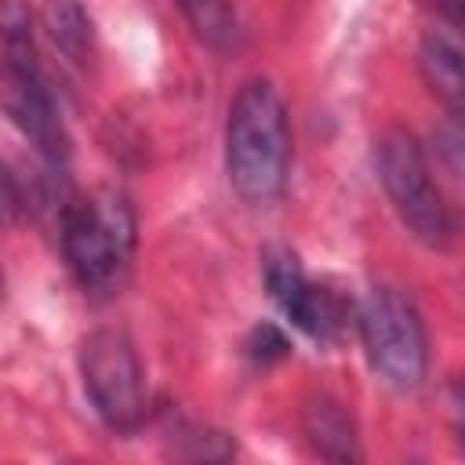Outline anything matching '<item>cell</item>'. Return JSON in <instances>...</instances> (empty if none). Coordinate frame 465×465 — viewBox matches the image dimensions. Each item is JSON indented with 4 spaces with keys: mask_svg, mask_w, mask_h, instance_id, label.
Segmentation results:
<instances>
[{
    "mask_svg": "<svg viewBox=\"0 0 465 465\" xmlns=\"http://www.w3.org/2000/svg\"><path fill=\"white\" fill-rule=\"evenodd\" d=\"M287 167H291L287 105L269 80H247L236 91L225 124L229 185L251 203H269L283 193Z\"/></svg>",
    "mask_w": 465,
    "mask_h": 465,
    "instance_id": "cell-1",
    "label": "cell"
},
{
    "mask_svg": "<svg viewBox=\"0 0 465 465\" xmlns=\"http://www.w3.org/2000/svg\"><path fill=\"white\" fill-rule=\"evenodd\" d=\"M134 229L131 203L113 189L69 196L62 203V254L87 294H113L124 283L134 258Z\"/></svg>",
    "mask_w": 465,
    "mask_h": 465,
    "instance_id": "cell-2",
    "label": "cell"
},
{
    "mask_svg": "<svg viewBox=\"0 0 465 465\" xmlns=\"http://www.w3.org/2000/svg\"><path fill=\"white\" fill-rule=\"evenodd\" d=\"M0 25H4V109L11 124L36 145L47 167L58 171L69 156V138L36 62V47L29 36V11L7 4Z\"/></svg>",
    "mask_w": 465,
    "mask_h": 465,
    "instance_id": "cell-3",
    "label": "cell"
},
{
    "mask_svg": "<svg viewBox=\"0 0 465 465\" xmlns=\"http://www.w3.org/2000/svg\"><path fill=\"white\" fill-rule=\"evenodd\" d=\"M374 167L392 211L411 229V236L421 240L425 247H447L454 232L450 211L443 203L440 185L432 182V171L418 138L396 127L385 131L374 142Z\"/></svg>",
    "mask_w": 465,
    "mask_h": 465,
    "instance_id": "cell-4",
    "label": "cell"
},
{
    "mask_svg": "<svg viewBox=\"0 0 465 465\" xmlns=\"http://www.w3.org/2000/svg\"><path fill=\"white\" fill-rule=\"evenodd\" d=\"M360 341L367 352V363L396 389H414L425 378L429 367V341L425 323L407 294L396 287H371L356 312Z\"/></svg>",
    "mask_w": 465,
    "mask_h": 465,
    "instance_id": "cell-5",
    "label": "cell"
},
{
    "mask_svg": "<svg viewBox=\"0 0 465 465\" xmlns=\"http://www.w3.org/2000/svg\"><path fill=\"white\" fill-rule=\"evenodd\" d=\"M80 378L98 418L116 432H134L145 418V374L131 338L98 327L80 341Z\"/></svg>",
    "mask_w": 465,
    "mask_h": 465,
    "instance_id": "cell-6",
    "label": "cell"
},
{
    "mask_svg": "<svg viewBox=\"0 0 465 465\" xmlns=\"http://www.w3.org/2000/svg\"><path fill=\"white\" fill-rule=\"evenodd\" d=\"M262 272H265V287L272 294V302L280 305V312L298 327L305 331L309 338L316 341H334L349 320V309L345 302L323 287V283H312L298 262L294 251L287 247H269L262 254Z\"/></svg>",
    "mask_w": 465,
    "mask_h": 465,
    "instance_id": "cell-7",
    "label": "cell"
},
{
    "mask_svg": "<svg viewBox=\"0 0 465 465\" xmlns=\"http://www.w3.org/2000/svg\"><path fill=\"white\" fill-rule=\"evenodd\" d=\"M418 69L447 113L465 124V33L443 18L429 25L418 44Z\"/></svg>",
    "mask_w": 465,
    "mask_h": 465,
    "instance_id": "cell-8",
    "label": "cell"
},
{
    "mask_svg": "<svg viewBox=\"0 0 465 465\" xmlns=\"http://www.w3.org/2000/svg\"><path fill=\"white\" fill-rule=\"evenodd\" d=\"M305 432L309 443L323 454L327 465H363L360 440H356V421L345 411V403L331 396H316L305 407Z\"/></svg>",
    "mask_w": 465,
    "mask_h": 465,
    "instance_id": "cell-9",
    "label": "cell"
},
{
    "mask_svg": "<svg viewBox=\"0 0 465 465\" xmlns=\"http://www.w3.org/2000/svg\"><path fill=\"white\" fill-rule=\"evenodd\" d=\"M182 15L193 22L196 36H200L203 44L218 47V51H232V47H240V40H243V29H240L236 11L225 7V4H185Z\"/></svg>",
    "mask_w": 465,
    "mask_h": 465,
    "instance_id": "cell-10",
    "label": "cell"
},
{
    "mask_svg": "<svg viewBox=\"0 0 465 465\" xmlns=\"http://www.w3.org/2000/svg\"><path fill=\"white\" fill-rule=\"evenodd\" d=\"M44 22H47V33L51 40L69 54V58H84L87 47H91V18L84 7L76 4H51L44 7Z\"/></svg>",
    "mask_w": 465,
    "mask_h": 465,
    "instance_id": "cell-11",
    "label": "cell"
},
{
    "mask_svg": "<svg viewBox=\"0 0 465 465\" xmlns=\"http://www.w3.org/2000/svg\"><path fill=\"white\" fill-rule=\"evenodd\" d=\"M247 352H251V360H258V363H272V360H283V356L291 352V345H287V338H283L280 327L258 323L254 334H251V341H247Z\"/></svg>",
    "mask_w": 465,
    "mask_h": 465,
    "instance_id": "cell-12",
    "label": "cell"
},
{
    "mask_svg": "<svg viewBox=\"0 0 465 465\" xmlns=\"http://www.w3.org/2000/svg\"><path fill=\"white\" fill-rule=\"evenodd\" d=\"M447 411H450V429H454V436H458V443L465 450V374L450 381V389H447Z\"/></svg>",
    "mask_w": 465,
    "mask_h": 465,
    "instance_id": "cell-13",
    "label": "cell"
},
{
    "mask_svg": "<svg viewBox=\"0 0 465 465\" xmlns=\"http://www.w3.org/2000/svg\"><path fill=\"white\" fill-rule=\"evenodd\" d=\"M440 18L450 22V25H458V29L465 33V4H447V7H440Z\"/></svg>",
    "mask_w": 465,
    "mask_h": 465,
    "instance_id": "cell-14",
    "label": "cell"
}]
</instances>
